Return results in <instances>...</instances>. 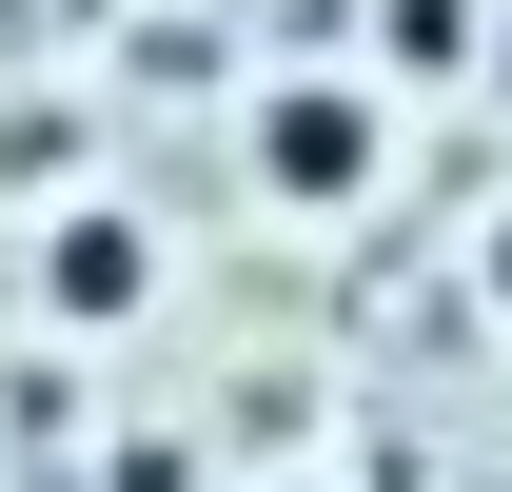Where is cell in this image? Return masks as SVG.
I'll return each mask as SVG.
<instances>
[{"instance_id": "277c9868", "label": "cell", "mask_w": 512, "mask_h": 492, "mask_svg": "<svg viewBox=\"0 0 512 492\" xmlns=\"http://www.w3.org/2000/svg\"><path fill=\"white\" fill-rule=\"evenodd\" d=\"M493 315H512V217H493Z\"/></svg>"}, {"instance_id": "7a4b0ae2", "label": "cell", "mask_w": 512, "mask_h": 492, "mask_svg": "<svg viewBox=\"0 0 512 492\" xmlns=\"http://www.w3.org/2000/svg\"><path fill=\"white\" fill-rule=\"evenodd\" d=\"M138 276H158V256H138L119 217H79V237H60V315H138Z\"/></svg>"}, {"instance_id": "5b68a950", "label": "cell", "mask_w": 512, "mask_h": 492, "mask_svg": "<svg viewBox=\"0 0 512 492\" xmlns=\"http://www.w3.org/2000/svg\"><path fill=\"white\" fill-rule=\"evenodd\" d=\"M493 79H512V20H493Z\"/></svg>"}, {"instance_id": "6da1fadb", "label": "cell", "mask_w": 512, "mask_h": 492, "mask_svg": "<svg viewBox=\"0 0 512 492\" xmlns=\"http://www.w3.org/2000/svg\"><path fill=\"white\" fill-rule=\"evenodd\" d=\"M256 197L355 217V197H375V99H355V79H276V99H256Z\"/></svg>"}, {"instance_id": "3957f363", "label": "cell", "mask_w": 512, "mask_h": 492, "mask_svg": "<svg viewBox=\"0 0 512 492\" xmlns=\"http://www.w3.org/2000/svg\"><path fill=\"white\" fill-rule=\"evenodd\" d=\"M394 60H414V79H453V60H473V0H394Z\"/></svg>"}]
</instances>
